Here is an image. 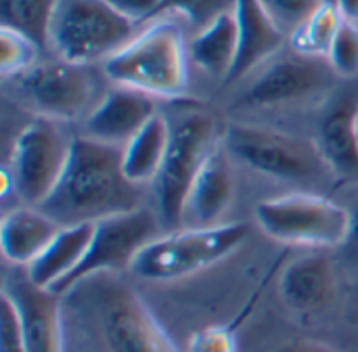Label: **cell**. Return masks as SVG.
<instances>
[{
  "label": "cell",
  "mask_w": 358,
  "mask_h": 352,
  "mask_svg": "<svg viewBox=\"0 0 358 352\" xmlns=\"http://www.w3.org/2000/svg\"><path fill=\"white\" fill-rule=\"evenodd\" d=\"M86 332L96 352H178L138 294L115 273H101L78 283Z\"/></svg>",
  "instance_id": "7a4b0ae2"
},
{
  "label": "cell",
  "mask_w": 358,
  "mask_h": 352,
  "mask_svg": "<svg viewBox=\"0 0 358 352\" xmlns=\"http://www.w3.org/2000/svg\"><path fill=\"white\" fill-rule=\"evenodd\" d=\"M245 223L187 227L155 237L134 258L130 271L145 281H176L229 258L248 239Z\"/></svg>",
  "instance_id": "5b68a950"
},
{
  "label": "cell",
  "mask_w": 358,
  "mask_h": 352,
  "mask_svg": "<svg viewBox=\"0 0 358 352\" xmlns=\"http://www.w3.org/2000/svg\"><path fill=\"white\" fill-rule=\"evenodd\" d=\"M189 352H237V336L231 328L212 325L191 336Z\"/></svg>",
  "instance_id": "f546056e"
},
{
  "label": "cell",
  "mask_w": 358,
  "mask_h": 352,
  "mask_svg": "<svg viewBox=\"0 0 358 352\" xmlns=\"http://www.w3.org/2000/svg\"><path fill=\"white\" fill-rule=\"evenodd\" d=\"M189 42L172 19H159L103 61V76L149 97L174 99L187 90Z\"/></svg>",
  "instance_id": "3957f363"
},
{
  "label": "cell",
  "mask_w": 358,
  "mask_h": 352,
  "mask_svg": "<svg viewBox=\"0 0 358 352\" xmlns=\"http://www.w3.org/2000/svg\"><path fill=\"white\" fill-rule=\"evenodd\" d=\"M239 55L235 10L222 13L189 40V59L216 80H229Z\"/></svg>",
  "instance_id": "44dd1931"
},
{
  "label": "cell",
  "mask_w": 358,
  "mask_h": 352,
  "mask_svg": "<svg viewBox=\"0 0 358 352\" xmlns=\"http://www.w3.org/2000/svg\"><path fill=\"white\" fill-rule=\"evenodd\" d=\"M336 71L327 59L300 52L277 55L254 71L252 82L241 90L237 105L245 109H275L306 103L325 94Z\"/></svg>",
  "instance_id": "8fae6325"
},
{
  "label": "cell",
  "mask_w": 358,
  "mask_h": 352,
  "mask_svg": "<svg viewBox=\"0 0 358 352\" xmlns=\"http://www.w3.org/2000/svg\"><path fill=\"white\" fill-rule=\"evenodd\" d=\"M235 19L239 29V55L227 82H237L252 76L264 63L279 55L285 36L273 23L260 0H237Z\"/></svg>",
  "instance_id": "2e32d148"
},
{
  "label": "cell",
  "mask_w": 358,
  "mask_h": 352,
  "mask_svg": "<svg viewBox=\"0 0 358 352\" xmlns=\"http://www.w3.org/2000/svg\"><path fill=\"white\" fill-rule=\"evenodd\" d=\"M334 2L346 23L358 25V0H334Z\"/></svg>",
  "instance_id": "836d02e7"
},
{
  "label": "cell",
  "mask_w": 358,
  "mask_h": 352,
  "mask_svg": "<svg viewBox=\"0 0 358 352\" xmlns=\"http://www.w3.org/2000/svg\"><path fill=\"white\" fill-rule=\"evenodd\" d=\"M342 23H344V19L336 6V2L325 0L315 10V15L289 38V46L294 52L327 59Z\"/></svg>",
  "instance_id": "cb8c5ba5"
},
{
  "label": "cell",
  "mask_w": 358,
  "mask_h": 352,
  "mask_svg": "<svg viewBox=\"0 0 358 352\" xmlns=\"http://www.w3.org/2000/svg\"><path fill=\"white\" fill-rule=\"evenodd\" d=\"M155 115H157V107L153 97L134 88L113 84L111 88L105 90L94 111L84 120V130L86 136L90 139H96L107 145L124 147Z\"/></svg>",
  "instance_id": "5bb4252c"
},
{
  "label": "cell",
  "mask_w": 358,
  "mask_h": 352,
  "mask_svg": "<svg viewBox=\"0 0 358 352\" xmlns=\"http://www.w3.org/2000/svg\"><path fill=\"white\" fill-rule=\"evenodd\" d=\"M134 29L136 25L105 0H59L48 48L69 63H103L136 36Z\"/></svg>",
  "instance_id": "52a82bcc"
},
{
  "label": "cell",
  "mask_w": 358,
  "mask_h": 352,
  "mask_svg": "<svg viewBox=\"0 0 358 352\" xmlns=\"http://www.w3.org/2000/svg\"><path fill=\"white\" fill-rule=\"evenodd\" d=\"M273 23L289 40L325 0H260Z\"/></svg>",
  "instance_id": "484cf974"
},
{
  "label": "cell",
  "mask_w": 358,
  "mask_h": 352,
  "mask_svg": "<svg viewBox=\"0 0 358 352\" xmlns=\"http://www.w3.org/2000/svg\"><path fill=\"white\" fill-rule=\"evenodd\" d=\"M157 233L159 218H155L147 208H138L134 212L109 216L94 223L92 239L82 265L69 279H65L52 292L65 296L71 288H76L88 277L130 269L141 250L147 248L155 237H159Z\"/></svg>",
  "instance_id": "7c38bea8"
},
{
  "label": "cell",
  "mask_w": 358,
  "mask_h": 352,
  "mask_svg": "<svg viewBox=\"0 0 358 352\" xmlns=\"http://www.w3.org/2000/svg\"><path fill=\"white\" fill-rule=\"evenodd\" d=\"M0 352H25L21 317L6 292L0 294Z\"/></svg>",
  "instance_id": "f1b7e54d"
},
{
  "label": "cell",
  "mask_w": 358,
  "mask_h": 352,
  "mask_svg": "<svg viewBox=\"0 0 358 352\" xmlns=\"http://www.w3.org/2000/svg\"><path fill=\"white\" fill-rule=\"evenodd\" d=\"M94 225H71L61 227L48 248L25 269L27 277L46 290H55L65 279H69L82 265Z\"/></svg>",
  "instance_id": "ffe728a7"
},
{
  "label": "cell",
  "mask_w": 358,
  "mask_h": 352,
  "mask_svg": "<svg viewBox=\"0 0 358 352\" xmlns=\"http://www.w3.org/2000/svg\"><path fill=\"white\" fill-rule=\"evenodd\" d=\"M229 157L258 174L304 187L325 189L338 181L317 141L273 128L231 122L220 132Z\"/></svg>",
  "instance_id": "277c9868"
},
{
  "label": "cell",
  "mask_w": 358,
  "mask_h": 352,
  "mask_svg": "<svg viewBox=\"0 0 358 352\" xmlns=\"http://www.w3.org/2000/svg\"><path fill=\"white\" fill-rule=\"evenodd\" d=\"M237 0H162V10H176L187 17L197 29L212 23L222 13L235 10Z\"/></svg>",
  "instance_id": "83f0119b"
},
{
  "label": "cell",
  "mask_w": 358,
  "mask_h": 352,
  "mask_svg": "<svg viewBox=\"0 0 358 352\" xmlns=\"http://www.w3.org/2000/svg\"><path fill=\"white\" fill-rule=\"evenodd\" d=\"M319 147L336 178L358 185V109L355 99H340L319 126Z\"/></svg>",
  "instance_id": "ac0fdd59"
},
{
  "label": "cell",
  "mask_w": 358,
  "mask_h": 352,
  "mask_svg": "<svg viewBox=\"0 0 358 352\" xmlns=\"http://www.w3.org/2000/svg\"><path fill=\"white\" fill-rule=\"evenodd\" d=\"M281 298L285 304L300 313L325 309L338 290V273L334 262L323 254H308L292 265L279 281Z\"/></svg>",
  "instance_id": "e0dca14e"
},
{
  "label": "cell",
  "mask_w": 358,
  "mask_h": 352,
  "mask_svg": "<svg viewBox=\"0 0 358 352\" xmlns=\"http://www.w3.org/2000/svg\"><path fill=\"white\" fill-rule=\"evenodd\" d=\"M57 4L59 0H0V29L15 31L44 50Z\"/></svg>",
  "instance_id": "603a6c76"
},
{
  "label": "cell",
  "mask_w": 358,
  "mask_h": 352,
  "mask_svg": "<svg viewBox=\"0 0 358 352\" xmlns=\"http://www.w3.org/2000/svg\"><path fill=\"white\" fill-rule=\"evenodd\" d=\"M170 143V122L157 113L134 139L122 147V170L132 185H153Z\"/></svg>",
  "instance_id": "7402d4cb"
},
{
  "label": "cell",
  "mask_w": 358,
  "mask_h": 352,
  "mask_svg": "<svg viewBox=\"0 0 358 352\" xmlns=\"http://www.w3.org/2000/svg\"><path fill=\"white\" fill-rule=\"evenodd\" d=\"M13 80L23 103L40 118L55 122L86 120L105 94L92 65L63 59L36 63Z\"/></svg>",
  "instance_id": "9c48e42d"
},
{
  "label": "cell",
  "mask_w": 358,
  "mask_h": 352,
  "mask_svg": "<svg viewBox=\"0 0 358 352\" xmlns=\"http://www.w3.org/2000/svg\"><path fill=\"white\" fill-rule=\"evenodd\" d=\"M218 143L216 120L206 111H185L170 122L168 153L153 183L157 216L166 227L176 229L182 225L191 185Z\"/></svg>",
  "instance_id": "8992f818"
},
{
  "label": "cell",
  "mask_w": 358,
  "mask_h": 352,
  "mask_svg": "<svg viewBox=\"0 0 358 352\" xmlns=\"http://www.w3.org/2000/svg\"><path fill=\"white\" fill-rule=\"evenodd\" d=\"M105 2L134 25L159 15L162 10V0H105Z\"/></svg>",
  "instance_id": "4dcf8cb0"
},
{
  "label": "cell",
  "mask_w": 358,
  "mask_h": 352,
  "mask_svg": "<svg viewBox=\"0 0 358 352\" xmlns=\"http://www.w3.org/2000/svg\"><path fill=\"white\" fill-rule=\"evenodd\" d=\"M38 46L27 38L0 29V73L2 78H15L38 63Z\"/></svg>",
  "instance_id": "d4e9b609"
},
{
  "label": "cell",
  "mask_w": 358,
  "mask_h": 352,
  "mask_svg": "<svg viewBox=\"0 0 358 352\" xmlns=\"http://www.w3.org/2000/svg\"><path fill=\"white\" fill-rule=\"evenodd\" d=\"M277 352H338L336 349L323 344V342H317V340H292V342H285L281 344Z\"/></svg>",
  "instance_id": "d6a6232c"
},
{
  "label": "cell",
  "mask_w": 358,
  "mask_h": 352,
  "mask_svg": "<svg viewBox=\"0 0 358 352\" xmlns=\"http://www.w3.org/2000/svg\"><path fill=\"white\" fill-rule=\"evenodd\" d=\"M254 216L271 239L306 248H342L350 223L344 204L317 193L264 199L256 206Z\"/></svg>",
  "instance_id": "ba28073f"
},
{
  "label": "cell",
  "mask_w": 358,
  "mask_h": 352,
  "mask_svg": "<svg viewBox=\"0 0 358 352\" xmlns=\"http://www.w3.org/2000/svg\"><path fill=\"white\" fill-rule=\"evenodd\" d=\"M59 225L40 208L23 206L6 212L0 223V246L4 258L27 269L55 239Z\"/></svg>",
  "instance_id": "d6986e66"
},
{
  "label": "cell",
  "mask_w": 358,
  "mask_h": 352,
  "mask_svg": "<svg viewBox=\"0 0 358 352\" xmlns=\"http://www.w3.org/2000/svg\"><path fill=\"white\" fill-rule=\"evenodd\" d=\"M235 197L233 160L218 143L199 168L185 206V220L191 227H214L227 214Z\"/></svg>",
  "instance_id": "9a60e30c"
},
{
  "label": "cell",
  "mask_w": 358,
  "mask_h": 352,
  "mask_svg": "<svg viewBox=\"0 0 358 352\" xmlns=\"http://www.w3.org/2000/svg\"><path fill=\"white\" fill-rule=\"evenodd\" d=\"M145 208L143 187L122 170V147L86 134L73 136L63 176L40 206L59 227L94 225L103 218Z\"/></svg>",
  "instance_id": "6da1fadb"
},
{
  "label": "cell",
  "mask_w": 358,
  "mask_h": 352,
  "mask_svg": "<svg viewBox=\"0 0 358 352\" xmlns=\"http://www.w3.org/2000/svg\"><path fill=\"white\" fill-rule=\"evenodd\" d=\"M6 292L21 317L25 352H67L59 294L36 286L27 273H15L4 281Z\"/></svg>",
  "instance_id": "4fadbf2b"
},
{
  "label": "cell",
  "mask_w": 358,
  "mask_h": 352,
  "mask_svg": "<svg viewBox=\"0 0 358 352\" xmlns=\"http://www.w3.org/2000/svg\"><path fill=\"white\" fill-rule=\"evenodd\" d=\"M71 141L59 122L38 118L29 122L15 139L8 166L15 195L31 208H40L59 185Z\"/></svg>",
  "instance_id": "30bf717a"
},
{
  "label": "cell",
  "mask_w": 358,
  "mask_h": 352,
  "mask_svg": "<svg viewBox=\"0 0 358 352\" xmlns=\"http://www.w3.org/2000/svg\"><path fill=\"white\" fill-rule=\"evenodd\" d=\"M336 76L342 78H357L358 76V25L342 23L336 42L327 57Z\"/></svg>",
  "instance_id": "4316f807"
},
{
  "label": "cell",
  "mask_w": 358,
  "mask_h": 352,
  "mask_svg": "<svg viewBox=\"0 0 358 352\" xmlns=\"http://www.w3.org/2000/svg\"><path fill=\"white\" fill-rule=\"evenodd\" d=\"M346 208L350 214V223H348L346 241L342 244V252H344V260H346L348 269L358 271V185L357 191L350 193V204Z\"/></svg>",
  "instance_id": "1f68e13d"
}]
</instances>
